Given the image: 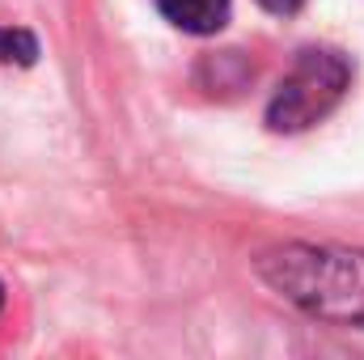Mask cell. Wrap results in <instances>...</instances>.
Wrapping results in <instances>:
<instances>
[{
    "mask_svg": "<svg viewBox=\"0 0 364 360\" xmlns=\"http://www.w3.org/2000/svg\"><path fill=\"white\" fill-rule=\"evenodd\" d=\"M263 284L318 322L364 327V250L288 242L259 255Z\"/></svg>",
    "mask_w": 364,
    "mask_h": 360,
    "instance_id": "6da1fadb",
    "label": "cell"
},
{
    "mask_svg": "<svg viewBox=\"0 0 364 360\" xmlns=\"http://www.w3.org/2000/svg\"><path fill=\"white\" fill-rule=\"evenodd\" d=\"M352 85V64L339 51L326 47H309L296 55L292 73L275 85L272 102H267V127L272 132H305L314 123H322Z\"/></svg>",
    "mask_w": 364,
    "mask_h": 360,
    "instance_id": "7a4b0ae2",
    "label": "cell"
},
{
    "mask_svg": "<svg viewBox=\"0 0 364 360\" xmlns=\"http://www.w3.org/2000/svg\"><path fill=\"white\" fill-rule=\"evenodd\" d=\"M161 17L170 26H178L182 34H216L229 26V13H233V0H157Z\"/></svg>",
    "mask_w": 364,
    "mask_h": 360,
    "instance_id": "3957f363",
    "label": "cell"
},
{
    "mask_svg": "<svg viewBox=\"0 0 364 360\" xmlns=\"http://www.w3.org/2000/svg\"><path fill=\"white\" fill-rule=\"evenodd\" d=\"M34 60H38V38L21 26H0V64L30 68Z\"/></svg>",
    "mask_w": 364,
    "mask_h": 360,
    "instance_id": "277c9868",
    "label": "cell"
},
{
    "mask_svg": "<svg viewBox=\"0 0 364 360\" xmlns=\"http://www.w3.org/2000/svg\"><path fill=\"white\" fill-rule=\"evenodd\" d=\"M301 4H305V0H259V9H267V13H275V17H292Z\"/></svg>",
    "mask_w": 364,
    "mask_h": 360,
    "instance_id": "5b68a950",
    "label": "cell"
},
{
    "mask_svg": "<svg viewBox=\"0 0 364 360\" xmlns=\"http://www.w3.org/2000/svg\"><path fill=\"white\" fill-rule=\"evenodd\" d=\"M0 309H4V284H0Z\"/></svg>",
    "mask_w": 364,
    "mask_h": 360,
    "instance_id": "8992f818",
    "label": "cell"
}]
</instances>
